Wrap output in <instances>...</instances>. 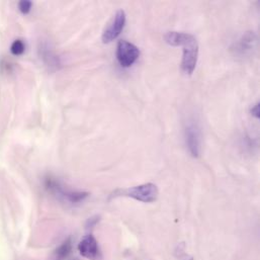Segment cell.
<instances>
[{
    "label": "cell",
    "mask_w": 260,
    "mask_h": 260,
    "mask_svg": "<svg viewBox=\"0 0 260 260\" xmlns=\"http://www.w3.org/2000/svg\"><path fill=\"white\" fill-rule=\"evenodd\" d=\"M158 188L154 183H145L126 189H117L113 197H128L142 203H153L158 198Z\"/></svg>",
    "instance_id": "1"
},
{
    "label": "cell",
    "mask_w": 260,
    "mask_h": 260,
    "mask_svg": "<svg viewBox=\"0 0 260 260\" xmlns=\"http://www.w3.org/2000/svg\"><path fill=\"white\" fill-rule=\"evenodd\" d=\"M184 137L188 152L192 157L198 158L202 150V129L200 123L194 118L187 120L184 128Z\"/></svg>",
    "instance_id": "2"
},
{
    "label": "cell",
    "mask_w": 260,
    "mask_h": 260,
    "mask_svg": "<svg viewBox=\"0 0 260 260\" xmlns=\"http://www.w3.org/2000/svg\"><path fill=\"white\" fill-rule=\"evenodd\" d=\"M182 59H181V70L184 74L191 75L197 67L199 58V44L194 36L182 46Z\"/></svg>",
    "instance_id": "3"
},
{
    "label": "cell",
    "mask_w": 260,
    "mask_h": 260,
    "mask_svg": "<svg viewBox=\"0 0 260 260\" xmlns=\"http://www.w3.org/2000/svg\"><path fill=\"white\" fill-rule=\"evenodd\" d=\"M140 57V50L137 46L128 41L122 40L117 46V59L124 68L131 67Z\"/></svg>",
    "instance_id": "4"
},
{
    "label": "cell",
    "mask_w": 260,
    "mask_h": 260,
    "mask_svg": "<svg viewBox=\"0 0 260 260\" xmlns=\"http://www.w3.org/2000/svg\"><path fill=\"white\" fill-rule=\"evenodd\" d=\"M46 186L48 189H50L52 192L63 197L66 199L68 202L71 204H78L83 202L88 196V192L84 191H72V190H67L63 186L60 185V183L56 180H53L51 178L46 180Z\"/></svg>",
    "instance_id": "5"
},
{
    "label": "cell",
    "mask_w": 260,
    "mask_h": 260,
    "mask_svg": "<svg viewBox=\"0 0 260 260\" xmlns=\"http://www.w3.org/2000/svg\"><path fill=\"white\" fill-rule=\"evenodd\" d=\"M126 24V13L123 9L117 11L112 23L104 31L102 40L105 44H110L116 40L123 31Z\"/></svg>",
    "instance_id": "6"
},
{
    "label": "cell",
    "mask_w": 260,
    "mask_h": 260,
    "mask_svg": "<svg viewBox=\"0 0 260 260\" xmlns=\"http://www.w3.org/2000/svg\"><path fill=\"white\" fill-rule=\"evenodd\" d=\"M256 43H257L256 35L252 31H248L234 44L232 51L237 56H240V57L246 56L255 48Z\"/></svg>",
    "instance_id": "7"
},
{
    "label": "cell",
    "mask_w": 260,
    "mask_h": 260,
    "mask_svg": "<svg viewBox=\"0 0 260 260\" xmlns=\"http://www.w3.org/2000/svg\"><path fill=\"white\" fill-rule=\"evenodd\" d=\"M78 250L81 256L89 260H95L99 257L100 249L96 239L90 234L85 236L78 245Z\"/></svg>",
    "instance_id": "8"
},
{
    "label": "cell",
    "mask_w": 260,
    "mask_h": 260,
    "mask_svg": "<svg viewBox=\"0 0 260 260\" xmlns=\"http://www.w3.org/2000/svg\"><path fill=\"white\" fill-rule=\"evenodd\" d=\"M192 35L187 32H179V31H169L164 36L165 42L173 47H182Z\"/></svg>",
    "instance_id": "9"
},
{
    "label": "cell",
    "mask_w": 260,
    "mask_h": 260,
    "mask_svg": "<svg viewBox=\"0 0 260 260\" xmlns=\"http://www.w3.org/2000/svg\"><path fill=\"white\" fill-rule=\"evenodd\" d=\"M72 252V241L70 238L65 240L54 252L53 259L66 260Z\"/></svg>",
    "instance_id": "10"
},
{
    "label": "cell",
    "mask_w": 260,
    "mask_h": 260,
    "mask_svg": "<svg viewBox=\"0 0 260 260\" xmlns=\"http://www.w3.org/2000/svg\"><path fill=\"white\" fill-rule=\"evenodd\" d=\"M24 50H25V46L23 44L22 41L20 40H16L12 43L11 47H10V52L12 55L14 56H19V55H22L24 53Z\"/></svg>",
    "instance_id": "11"
},
{
    "label": "cell",
    "mask_w": 260,
    "mask_h": 260,
    "mask_svg": "<svg viewBox=\"0 0 260 260\" xmlns=\"http://www.w3.org/2000/svg\"><path fill=\"white\" fill-rule=\"evenodd\" d=\"M31 6H32V2L29 0H23L18 3V8L20 12L23 14H27L30 11Z\"/></svg>",
    "instance_id": "12"
},
{
    "label": "cell",
    "mask_w": 260,
    "mask_h": 260,
    "mask_svg": "<svg viewBox=\"0 0 260 260\" xmlns=\"http://www.w3.org/2000/svg\"><path fill=\"white\" fill-rule=\"evenodd\" d=\"M250 114L254 117V118H256V119H259L260 117V105L259 103L258 104H256L251 110H250Z\"/></svg>",
    "instance_id": "13"
}]
</instances>
